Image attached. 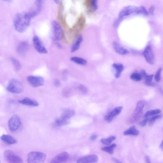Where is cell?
I'll return each instance as SVG.
<instances>
[{
    "mask_svg": "<svg viewBox=\"0 0 163 163\" xmlns=\"http://www.w3.org/2000/svg\"><path fill=\"white\" fill-rule=\"evenodd\" d=\"M31 19L28 12L17 14L13 21L15 29L20 33L24 32L29 27Z\"/></svg>",
    "mask_w": 163,
    "mask_h": 163,
    "instance_id": "1",
    "label": "cell"
},
{
    "mask_svg": "<svg viewBox=\"0 0 163 163\" xmlns=\"http://www.w3.org/2000/svg\"><path fill=\"white\" fill-rule=\"evenodd\" d=\"M7 90L10 93L18 94L22 92L23 87L21 83L18 80L13 79L8 82Z\"/></svg>",
    "mask_w": 163,
    "mask_h": 163,
    "instance_id": "2",
    "label": "cell"
},
{
    "mask_svg": "<svg viewBox=\"0 0 163 163\" xmlns=\"http://www.w3.org/2000/svg\"><path fill=\"white\" fill-rule=\"evenodd\" d=\"M46 156L43 153L40 152H31L28 154L27 162L29 163H42L45 162Z\"/></svg>",
    "mask_w": 163,
    "mask_h": 163,
    "instance_id": "3",
    "label": "cell"
},
{
    "mask_svg": "<svg viewBox=\"0 0 163 163\" xmlns=\"http://www.w3.org/2000/svg\"><path fill=\"white\" fill-rule=\"evenodd\" d=\"M145 104L146 102L144 101H140L137 103L135 109L130 119V123H134L138 121L141 116Z\"/></svg>",
    "mask_w": 163,
    "mask_h": 163,
    "instance_id": "4",
    "label": "cell"
},
{
    "mask_svg": "<svg viewBox=\"0 0 163 163\" xmlns=\"http://www.w3.org/2000/svg\"><path fill=\"white\" fill-rule=\"evenodd\" d=\"M52 38L54 40L59 41L62 39L63 31L60 25L56 21H53L52 23Z\"/></svg>",
    "mask_w": 163,
    "mask_h": 163,
    "instance_id": "5",
    "label": "cell"
},
{
    "mask_svg": "<svg viewBox=\"0 0 163 163\" xmlns=\"http://www.w3.org/2000/svg\"><path fill=\"white\" fill-rule=\"evenodd\" d=\"M21 125L20 118L18 115H15L11 117L8 121V126L10 130L12 132L17 131Z\"/></svg>",
    "mask_w": 163,
    "mask_h": 163,
    "instance_id": "6",
    "label": "cell"
},
{
    "mask_svg": "<svg viewBox=\"0 0 163 163\" xmlns=\"http://www.w3.org/2000/svg\"><path fill=\"white\" fill-rule=\"evenodd\" d=\"M4 158L6 161L9 163H21L23 160L11 150H7L5 151L4 154Z\"/></svg>",
    "mask_w": 163,
    "mask_h": 163,
    "instance_id": "7",
    "label": "cell"
},
{
    "mask_svg": "<svg viewBox=\"0 0 163 163\" xmlns=\"http://www.w3.org/2000/svg\"><path fill=\"white\" fill-rule=\"evenodd\" d=\"M27 80L31 87L38 88L42 86L44 84L45 80L43 77L37 76H30L28 77Z\"/></svg>",
    "mask_w": 163,
    "mask_h": 163,
    "instance_id": "8",
    "label": "cell"
},
{
    "mask_svg": "<svg viewBox=\"0 0 163 163\" xmlns=\"http://www.w3.org/2000/svg\"><path fill=\"white\" fill-rule=\"evenodd\" d=\"M33 42L34 47L37 52L42 54H46L48 53L47 50L38 36H34Z\"/></svg>",
    "mask_w": 163,
    "mask_h": 163,
    "instance_id": "9",
    "label": "cell"
},
{
    "mask_svg": "<svg viewBox=\"0 0 163 163\" xmlns=\"http://www.w3.org/2000/svg\"><path fill=\"white\" fill-rule=\"evenodd\" d=\"M137 7L133 5H129L123 8L119 13V17L123 18L133 13H136Z\"/></svg>",
    "mask_w": 163,
    "mask_h": 163,
    "instance_id": "10",
    "label": "cell"
},
{
    "mask_svg": "<svg viewBox=\"0 0 163 163\" xmlns=\"http://www.w3.org/2000/svg\"><path fill=\"white\" fill-rule=\"evenodd\" d=\"M69 158V154L66 152H64L58 154L51 159L50 163H61L66 162Z\"/></svg>",
    "mask_w": 163,
    "mask_h": 163,
    "instance_id": "11",
    "label": "cell"
},
{
    "mask_svg": "<svg viewBox=\"0 0 163 163\" xmlns=\"http://www.w3.org/2000/svg\"><path fill=\"white\" fill-rule=\"evenodd\" d=\"M122 107H119L114 108L111 112L108 113L104 117L105 121L108 123L112 121L115 117L121 113L123 109Z\"/></svg>",
    "mask_w": 163,
    "mask_h": 163,
    "instance_id": "12",
    "label": "cell"
},
{
    "mask_svg": "<svg viewBox=\"0 0 163 163\" xmlns=\"http://www.w3.org/2000/svg\"><path fill=\"white\" fill-rule=\"evenodd\" d=\"M144 54L146 60L148 63L151 65L154 64V57L150 46H149L145 48Z\"/></svg>",
    "mask_w": 163,
    "mask_h": 163,
    "instance_id": "13",
    "label": "cell"
},
{
    "mask_svg": "<svg viewBox=\"0 0 163 163\" xmlns=\"http://www.w3.org/2000/svg\"><path fill=\"white\" fill-rule=\"evenodd\" d=\"M99 158L95 154H92L82 157L77 160L78 163H95L98 162Z\"/></svg>",
    "mask_w": 163,
    "mask_h": 163,
    "instance_id": "14",
    "label": "cell"
},
{
    "mask_svg": "<svg viewBox=\"0 0 163 163\" xmlns=\"http://www.w3.org/2000/svg\"><path fill=\"white\" fill-rule=\"evenodd\" d=\"M75 115V111L72 109H66L63 111L60 117L68 121Z\"/></svg>",
    "mask_w": 163,
    "mask_h": 163,
    "instance_id": "15",
    "label": "cell"
},
{
    "mask_svg": "<svg viewBox=\"0 0 163 163\" xmlns=\"http://www.w3.org/2000/svg\"><path fill=\"white\" fill-rule=\"evenodd\" d=\"M19 103L20 104L28 106L37 107L39 105V103L34 99L26 98L19 100Z\"/></svg>",
    "mask_w": 163,
    "mask_h": 163,
    "instance_id": "16",
    "label": "cell"
},
{
    "mask_svg": "<svg viewBox=\"0 0 163 163\" xmlns=\"http://www.w3.org/2000/svg\"><path fill=\"white\" fill-rule=\"evenodd\" d=\"M113 46L115 52L120 55H127L129 53L128 50L122 47L118 43L116 42L113 43Z\"/></svg>",
    "mask_w": 163,
    "mask_h": 163,
    "instance_id": "17",
    "label": "cell"
},
{
    "mask_svg": "<svg viewBox=\"0 0 163 163\" xmlns=\"http://www.w3.org/2000/svg\"><path fill=\"white\" fill-rule=\"evenodd\" d=\"M141 73L142 78L143 77L145 79L146 85L154 87L155 86L156 84L152 82L153 75H148L144 70H142Z\"/></svg>",
    "mask_w": 163,
    "mask_h": 163,
    "instance_id": "18",
    "label": "cell"
},
{
    "mask_svg": "<svg viewBox=\"0 0 163 163\" xmlns=\"http://www.w3.org/2000/svg\"><path fill=\"white\" fill-rule=\"evenodd\" d=\"M28 47L29 46L27 42H22L20 43L18 46L17 50L19 54L23 55L27 52Z\"/></svg>",
    "mask_w": 163,
    "mask_h": 163,
    "instance_id": "19",
    "label": "cell"
},
{
    "mask_svg": "<svg viewBox=\"0 0 163 163\" xmlns=\"http://www.w3.org/2000/svg\"><path fill=\"white\" fill-rule=\"evenodd\" d=\"M1 139L3 141L8 145L15 144L17 142L15 138L9 134H3L1 136Z\"/></svg>",
    "mask_w": 163,
    "mask_h": 163,
    "instance_id": "20",
    "label": "cell"
},
{
    "mask_svg": "<svg viewBox=\"0 0 163 163\" xmlns=\"http://www.w3.org/2000/svg\"><path fill=\"white\" fill-rule=\"evenodd\" d=\"M113 67L116 71L114 75L115 78H119L122 72L124 70L123 66L121 64H114Z\"/></svg>",
    "mask_w": 163,
    "mask_h": 163,
    "instance_id": "21",
    "label": "cell"
},
{
    "mask_svg": "<svg viewBox=\"0 0 163 163\" xmlns=\"http://www.w3.org/2000/svg\"><path fill=\"white\" fill-rule=\"evenodd\" d=\"M125 135H138L139 134V131L137 129L135 126H133L123 133Z\"/></svg>",
    "mask_w": 163,
    "mask_h": 163,
    "instance_id": "22",
    "label": "cell"
},
{
    "mask_svg": "<svg viewBox=\"0 0 163 163\" xmlns=\"http://www.w3.org/2000/svg\"><path fill=\"white\" fill-rule=\"evenodd\" d=\"M82 36L81 35L79 36L77 38L76 41L71 48V52L73 53L78 50L79 48L80 44L83 41Z\"/></svg>",
    "mask_w": 163,
    "mask_h": 163,
    "instance_id": "23",
    "label": "cell"
},
{
    "mask_svg": "<svg viewBox=\"0 0 163 163\" xmlns=\"http://www.w3.org/2000/svg\"><path fill=\"white\" fill-rule=\"evenodd\" d=\"M70 60L76 63L81 65H85L87 63L85 60L77 57H73L71 58Z\"/></svg>",
    "mask_w": 163,
    "mask_h": 163,
    "instance_id": "24",
    "label": "cell"
},
{
    "mask_svg": "<svg viewBox=\"0 0 163 163\" xmlns=\"http://www.w3.org/2000/svg\"><path fill=\"white\" fill-rule=\"evenodd\" d=\"M116 146V144H113L109 146L102 148H101V150L110 154H112L113 153L114 150Z\"/></svg>",
    "mask_w": 163,
    "mask_h": 163,
    "instance_id": "25",
    "label": "cell"
},
{
    "mask_svg": "<svg viewBox=\"0 0 163 163\" xmlns=\"http://www.w3.org/2000/svg\"><path fill=\"white\" fill-rule=\"evenodd\" d=\"M11 61L12 62L14 68L16 71H18L20 70L21 65L17 59L14 58H11Z\"/></svg>",
    "mask_w": 163,
    "mask_h": 163,
    "instance_id": "26",
    "label": "cell"
},
{
    "mask_svg": "<svg viewBox=\"0 0 163 163\" xmlns=\"http://www.w3.org/2000/svg\"><path fill=\"white\" fill-rule=\"evenodd\" d=\"M161 110L159 109L148 111L145 114L144 116L145 118V117H148L150 116L156 115V114H159L161 113Z\"/></svg>",
    "mask_w": 163,
    "mask_h": 163,
    "instance_id": "27",
    "label": "cell"
},
{
    "mask_svg": "<svg viewBox=\"0 0 163 163\" xmlns=\"http://www.w3.org/2000/svg\"><path fill=\"white\" fill-rule=\"evenodd\" d=\"M116 137L115 136H113L109 137L107 139H102L101 140L102 144L105 145H109L111 144V142L115 140Z\"/></svg>",
    "mask_w": 163,
    "mask_h": 163,
    "instance_id": "28",
    "label": "cell"
},
{
    "mask_svg": "<svg viewBox=\"0 0 163 163\" xmlns=\"http://www.w3.org/2000/svg\"><path fill=\"white\" fill-rule=\"evenodd\" d=\"M68 123V121L60 117V118L56 119L55 120V124L58 126L61 127L65 125H67Z\"/></svg>",
    "mask_w": 163,
    "mask_h": 163,
    "instance_id": "29",
    "label": "cell"
},
{
    "mask_svg": "<svg viewBox=\"0 0 163 163\" xmlns=\"http://www.w3.org/2000/svg\"><path fill=\"white\" fill-rule=\"evenodd\" d=\"M136 13L145 16H148L149 15V13L147 9L143 6L137 7Z\"/></svg>",
    "mask_w": 163,
    "mask_h": 163,
    "instance_id": "30",
    "label": "cell"
},
{
    "mask_svg": "<svg viewBox=\"0 0 163 163\" xmlns=\"http://www.w3.org/2000/svg\"><path fill=\"white\" fill-rule=\"evenodd\" d=\"M130 78L131 80L134 81L138 82L141 80L142 76L141 74L137 73H134L131 74Z\"/></svg>",
    "mask_w": 163,
    "mask_h": 163,
    "instance_id": "31",
    "label": "cell"
},
{
    "mask_svg": "<svg viewBox=\"0 0 163 163\" xmlns=\"http://www.w3.org/2000/svg\"><path fill=\"white\" fill-rule=\"evenodd\" d=\"M162 116V114H159L153 115L149 120V123L150 125H152L157 120L161 118Z\"/></svg>",
    "mask_w": 163,
    "mask_h": 163,
    "instance_id": "32",
    "label": "cell"
},
{
    "mask_svg": "<svg viewBox=\"0 0 163 163\" xmlns=\"http://www.w3.org/2000/svg\"><path fill=\"white\" fill-rule=\"evenodd\" d=\"M45 0H36L35 5L36 7V9L41 12Z\"/></svg>",
    "mask_w": 163,
    "mask_h": 163,
    "instance_id": "33",
    "label": "cell"
},
{
    "mask_svg": "<svg viewBox=\"0 0 163 163\" xmlns=\"http://www.w3.org/2000/svg\"><path fill=\"white\" fill-rule=\"evenodd\" d=\"M91 7L94 11H96L98 9V0H91Z\"/></svg>",
    "mask_w": 163,
    "mask_h": 163,
    "instance_id": "34",
    "label": "cell"
},
{
    "mask_svg": "<svg viewBox=\"0 0 163 163\" xmlns=\"http://www.w3.org/2000/svg\"><path fill=\"white\" fill-rule=\"evenodd\" d=\"M162 71V68H160L159 70H157L155 76V79L156 81L157 82H159L161 79V74Z\"/></svg>",
    "mask_w": 163,
    "mask_h": 163,
    "instance_id": "35",
    "label": "cell"
},
{
    "mask_svg": "<svg viewBox=\"0 0 163 163\" xmlns=\"http://www.w3.org/2000/svg\"><path fill=\"white\" fill-rule=\"evenodd\" d=\"M149 119L148 117H145L144 120L139 123V125L141 127H144L146 125Z\"/></svg>",
    "mask_w": 163,
    "mask_h": 163,
    "instance_id": "36",
    "label": "cell"
},
{
    "mask_svg": "<svg viewBox=\"0 0 163 163\" xmlns=\"http://www.w3.org/2000/svg\"><path fill=\"white\" fill-rule=\"evenodd\" d=\"M79 89L83 94H85L87 93V89L83 85H80L79 87Z\"/></svg>",
    "mask_w": 163,
    "mask_h": 163,
    "instance_id": "37",
    "label": "cell"
},
{
    "mask_svg": "<svg viewBox=\"0 0 163 163\" xmlns=\"http://www.w3.org/2000/svg\"><path fill=\"white\" fill-rule=\"evenodd\" d=\"M123 18H120L119 17L114 22L113 26L115 28L118 27L121 21Z\"/></svg>",
    "mask_w": 163,
    "mask_h": 163,
    "instance_id": "38",
    "label": "cell"
},
{
    "mask_svg": "<svg viewBox=\"0 0 163 163\" xmlns=\"http://www.w3.org/2000/svg\"><path fill=\"white\" fill-rule=\"evenodd\" d=\"M54 84L55 87H58L61 85V82L58 79H56L54 82Z\"/></svg>",
    "mask_w": 163,
    "mask_h": 163,
    "instance_id": "39",
    "label": "cell"
},
{
    "mask_svg": "<svg viewBox=\"0 0 163 163\" xmlns=\"http://www.w3.org/2000/svg\"><path fill=\"white\" fill-rule=\"evenodd\" d=\"M154 10H155V7L154 6L150 7L149 10V14H150L151 15H154Z\"/></svg>",
    "mask_w": 163,
    "mask_h": 163,
    "instance_id": "40",
    "label": "cell"
},
{
    "mask_svg": "<svg viewBox=\"0 0 163 163\" xmlns=\"http://www.w3.org/2000/svg\"><path fill=\"white\" fill-rule=\"evenodd\" d=\"M98 136L96 135V134H93V135H91L90 138V139L91 141H94L97 138Z\"/></svg>",
    "mask_w": 163,
    "mask_h": 163,
    "instance_id": "41",
    "label": "cell"
},
{
    "mask_svg": "<svg viewBox=\"0 0 163 163\" xmlns=\"http://www.w3.org/2000/svg\"><path fill=\"white\" fill-rule=\"evenodd\" d=\"M144 160L145 162L147 163H151L149 157L146 156L145 157Z\"/></svg>",
    "mask_w": 163,
    "mask_h": 163,
    "instance_id": "42",
    "label": "cell"
},
{
    "mask_svg": "<svg viewBox=\"0 0 163 163\" xmlns=\"http://www.w3.org/2000/svg\"><path fill=\"white\" fill-rule=\"evenodd\" d=\"M112 161L116 163H121L122 162L120 161L119 160L115 158H113L112 159Z\"/></svg>",
    "mask_w": 163,
    "mask_h": 163,
    "instance_id": "43",
    "label": "cell"
},
{
    "mask_svg": "<svg viewBox=\"0 0 163 163\" xmlns=\"http://www.w3.org/2000/svg\"><path fill=\"white\" fill-rule=\"evenodd\" d=\"M160 148L161 149L163 150V140L161 143V144H160Z\"/></svg>",
    "mask_w": 163,
    "mask_h": 163,
    "instance_id": "44",
    "label": "cell"
},
{
    "mask_svg": "<svg viewBox=\"0 0 163 163\" xmlns=\"http://www.w3.org/2000/svg\"><path fill=\"white\" fill-rule=\"evenodd\" d=\"M54 1L56 3L58 4L60 2V0H54Z\"/></svg>",
    "mask_w": 163,
    "mask_h": 163,
    "instance_id": "45",
    "label": "cell"
},
{
    "mask_svg": "<svg viewBox=\"0 0 163 163\" xmlns=\"http://www.w3.org/2000/svg\"><path fill=\"white\" fill-rule=\"evenodd\" d=\"M57 45L58 46V47H59V48H61L62 47L61 45V44H59V43H58L57 44Z\"/></svg>",
    "mask_w": 163,
    "mask_h": 163,
    "instance_id": "46",
    "label": "cell"
},
{
    "mask_svg": "<svg viewBox=\"0 0 163 163\" xmlns=\"http://www.w3.org/2000/svg\"><path fill=\"white\" fill-rule=\"evenodd\" d=\"M3 1L5 2H8L11 1V0H3Z\"/></svg>",
    "mask_w": 163,
    "mask_h": 163,
    "instance_id": "47",
    "label": "cell"
}]
</instances>
